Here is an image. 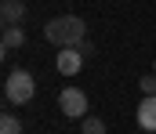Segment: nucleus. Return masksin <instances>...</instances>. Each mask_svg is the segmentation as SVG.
I'll return each mask as SVG.
<instances>
[{"label":"nucleus","mask_w":156,"mask_h":134,"mask_svg":"<svg viewBox=\"0 0 156 134\" xmlns=\"http://www.w3.org/2000/svg\"><path fill=\"white\" fill-rule=\"evenodd\" d=\"M44 36L58 47V51H66V47H80L83 44L87 26H83L80 15H58V18H51V22L44 26Z\"/></svg>","instance_id":"obj_1"},{"label":"nucleus","mask_w":156,"mask_h":134,"mask_svg":"<svg viewBox=\"0 0 156 134\" xmlns=\"http://www.w3.org/2000/svg\"><path fill=\"white\" fill-rule=\"evenodd\" d=\"M33 94H37V80H33L26 69H11V73H7V80H4V98H7V105H29Z\"/></svg>","instance_id":"obj_2"},{"label":"nucleus","mask_w":156,"mask_h":134,"mask_svg":"<svg viewBox=\"0 0 156 134\" xmlns=\"http://www.w3.org/2000/svg\"><path fill=\"white\" fill-rule=\"evenodd\" d=\"M58 109H62L66 116H73V120H83V116H87V94L80 87H66L58 94Z\"/></svg>","instance_id":"obj_3"},{"label":"nucleus","mask_w":156,"mask_h":134,"mask_svg":"<svg viewBox=\"0 0 156 134\" xmlns=\"http://www.w3.org/2000/svg\"><path fill=\"white\" fill-rule=\"evenodd\" d=\"M55 69H58L62 76H76L80 69H83V54H80L76 47H66V51H58V58H55Z\"/></svg>","instance_id":"obj_4"},{"label":"nucleus","mask_w":156,"mask_h":134,"mask_svg":"<svg viewBox=\"0 0 156 134\" xmlns=\"http://www.w3.org/2000/svg\"><path fill=\"white\" fill-rule=\"evenodd\" d=\"M0 18H4V29L22 26V18H26V4H22V0H4V4H0Z\"/></svg>","instance_id":"obj_5"},{"label":"nucleus","mask_w":156,"mask_h":134,"mask_svg":"<svg viewBox=\"0 0 156 134\" xmlns=\"http://www.w3.org/2000/svg\"><path fill=\"white\" fill-rule=\"evenodd\" d=\"M138 131L156 134V98H142L138 101Z\"/></svg>","instance_id":"obj_6"},{"label":"nucleus","mask_w":156,"mask_h":134,"mask_svg":"<svg viewBox=\"0 0 156 134\" xmlns=\"http://www.w3.org/2000/svg\"><path fill=\"white\" fill-rule=\"evenodd\" d=\"M26 44V33H22V26H15V29H4V51H15V47Z\"/></svg>","instance_id":"obj_7"},{"label":"nucleus","mask_w":156,"mask_h":134,"mask_svg":"<svg viewBox=\"0 0 156 134\" xmlns=\"http://www.w3.org/2000/svg\"><path fill=\"white\" fill-rule=\"evenodd\" d=\"M80 134H105V123L98 116H83L80 120Z\"/></svg>","instance_id":"obj_8"},{"label":"nucleus","mask_w":156,"mask_h":134,"mask_svg":"<svg viewBox=\"0 0 156 134\" xmlns=\"http://www.w3.org/2000/svg\"><path fill=\"white\" fill-rule=\"evenodd\" d=\"M0 134H22V123H18V116L4 112V116H0Z\"/></svg>","instance_id":"obj_9"},{"label":"nucleus","mask_w":156,"mask_h":134,"mask_svg":"<svg viewBox=\"0 0 156 134\" xmlns=\"http://www.w3.org/2000/svg\"><path fill=\"white\" fill-rule=\"evenodd\" d=\"M138 91H142L145 98H156V73H145V76H138Z\"/></svg>","instance_id":"obj_10"},{"label":"nucleus","mask_w":156,"mask_h":134,"mask_svg":"<svg viewBox=\"0 0 156 134\" xmlns=\"http://www.w3.org/2000/svg\"><path fill=\"white\" fill-rule=\"evenodd\" d=\"M138 134H145V131H138Z\"/></svg>","instance_id":"obj_11"},{"label":"nucleus","mask_w":156,"mask_h":134,"mask_svg":"<svg viewBox=\"0 0 156 134\" xmlns=\"http://www.w3.org/2000/svg\"><path fill=\"white\" fill-rule=\"evenodd\" d=\"M153 73H156V65H153Z\"/></svg>","instance_id":"obj_12"}]
</instances>
